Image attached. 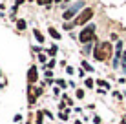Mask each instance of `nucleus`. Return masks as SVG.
<instances>
[{"label":"nucleus","mask_w":126,"mask_h":124,"mask_svg":"<svg viewBox=\"0 0 126 124\" xmlns=\"http://www.w3.org/2000/svg\"><path fill=\"white\" fill-rule=\"evenodd\" d=\"M93 55H95V58L97 60H108V58L111 57V44L110 42H102V44H99L97 46V49L93 51Z\"/></svg>","instance_id":"nucleus-1"},{"label":"nucleus","mask_w":126,"mask_h":124,"mask_svg":"<svg viewBox=\"0 0 126 124\" xmlns=\"http://www.w3.org/2000/svg\"><path fill=\"white\" fill-rule=\"evenodd\" d=\"M93 37H95V26H93V24H90L86 29H82V31H80V35H79L80 42H90Z\"/></svg>","instance_id":"nucleus-2"},{"label":"nucleus","mask_w":126,"mask_h":124,"mask_svg":"<svg viewBox=\"0 0 126 124\" xmlns=\"http://www.w3.org/2000/svg\"><path fill=\"white\" fill-rule=\"evenodd\" d=\"M92 16H93V9H90V7H88V9H84L79 16H77L73 24H86L90 18H92Z\"/></svg>","instance_id":"nucleus-3"},{"label":"nucleus","mask_w":126,"mask_h":124,"mask_svg":"<svg viewBox=\"0 0 126 124\" xmlns=\"http://www.w3.org/2000/svg\"><path fill=\"white\" fill-rule=\"evenodd\" d=\"M80 7H82V2H77V4H75L73 7H69V9H68V11H66V13L62 15V16H64V20H69V18H71V16L75 15L77 11L80 9Z\"/></svg>","instance_id":"nucleus-4"},{"label":"nucleus","mask_w":126,"mask_h":124,"mask_svg":"<svg viewBox=\"0 0 126 124\" xmlns=\"http://www.w3.org/2000/svg\"><path fill=\"white\" fill-rule=\"evenodd\" d=\"M37 79H38V71H37V68H35V66H31V68H29V73H28V80H29V84L37 82Z\"/></svg>","instance_id":"nucleus-5"},{"label":"nucleus","mask_w":126,"mask_h":124,"mask_svg":"<svg viewBox=\"0 0 126 124\" xmlns=\"http://www.w3.org/2000/svg\"><path fill=\"white\" fill-rule=\"evenodd\" d=\"M40 89H35V88H29V104H35V97L40 95Z\"/></svg>","instance_id":"nucleus-6"},{"label":"nucleus","mask_w":126,"mask_h":124,"mask_svg":"<svg viewBox=\"0 0 126 124\" xmlns=\"http://www.w3.org/2000/svg\"><path fill=\"white\" fill-rule=\"evenodd\" d=\"M49 35H51V37H53V38H57V40H59V38H60V33H59V31H55V29H53V28H49Z\"/></svg>","instance_id":"nucleus-7"},{"label":"nucleus","mask_w":126,"mask_h":124,"mask_svg":"<svg viewBox=\"0 0 126 124\" xmlns=\"http://www.w3.org/2000/svg\"><path fill=\"white\" fill-rule=\"evenodd\" d=\"M16 28H18L20 31H22V29H26V22H24V20H18V22H16Z\"/></svg>","instance_id":"nucleus-8"},{"label":"nucleus","mask_w":126,"mask_h":124,"mask_svg":"<svg viewBox=\"0 0 126 124\" xmlns=\"http://www.w3.org/2000/svg\"><path fill=\"white\" fill-rule=\"evenodd\" d=\"M35 38H37V40H38V42H42V40H44V37H42V35H40V33H38V31H37V29H35Z\"/></svg>","instance_id":"nucleus-9"},{"label":"nucleus","mask_w":126,"mask_h":124,"mask_svg":"<svg viewBox=\"0 0 126 124\" xmlns=\"http://www.w3.org/2000/svg\"><path fill=\"white\" fill-rule=\"evenodd\" d=\"M42 115H44L42 111H38V113H37V122H38V124H42Z\"/></svg>","instance_id":"nucleus-10"},{"label":"nucleus","mask_w":126,"mask_h":124,"mask_svg":"<svg viewBox=\"0 0 126 124\" xmlns=\"http://www.w3.org/2000/svg\"><path fill=\"white\" fill-rule=\"evenodd\" d=\"M86 86H88V88H93V79H88V80H86Z\"/></svg>","instance_id":"nucleus-11"},{"label":"nucleus","mask_w":126,"mask_h":124,"mask_svg":"<svg viewBox=\"0 0 126 124\" xmlns=\"http://www.w3.org/2000/svg\"><path fill=\"white\" fill-rule=\"evenodd\" d=\"M82 66H84V68H86V69H88V71H92V66H90L88 62H84V60H82Z\"/></svg>","instance_id":"nucleus-12"},{"label":"nucleus","mask_w":126,"mask_h":124,"mask_svg":"<svg viewBox=\"0 0 126 124\" xmlns=\"http://www.w3.org/2000/svg\"><path fill=\"white\" fill-rule=\"evenodd\" d=\"M77 97L82 99V97H84V91H82V89H77Z\"/></svg>","instance_id":"nucleus-13"},{"label":"nucleus","mask_w":126,"mask_h":124,"mask_svg":"<svg viewBox=\"0 0 126 124\" xmlns=\"http://www.w3.org/2000/svg\"><path fill=\"white\" fill-rule=\"evenodd\" d=\"M93 122H95V124H101V117H97V115H95V117H93Z\"/></svg>","instance_id":"nucleus-14"},{"label":"nucleus","mask_w":126,"mask_h":124,"mask_svg":"<svg viewBox=\"0 0 126 124\" xmlns=\"http://www.w3.org/2000/svg\"><path fill=\"white\" fill-rule=\"evenodd\" d=\"M97 84H99V86H104V88H108V84H106V82H104V80H99V82H97Z\"/></svg>","instance_id":"nucleus-15"},{"label":"nucleus","mask_w":126,"mask_h":124,"mask_svg":"<svg viewBox=\"0 0 126 124\" xmlns=\"http://www.w3.org/2000/svg\"><path fill=\"white\" fill-rule=\"evenodd\" d=\"M60 119H62V121H66V119H68V113L62 111V113H60Z\"/></svg>","instance_id":"nucleus-16"},{"label":"nucleus","mask_w":126,"mask_h":124,"mask_svg":"<svg viewBox=\"0 0 126 124\" xmlns=\"http://www.w3.org/2000/svg\"><path fill=\"white\" fill-rule=\"evenodd\" d=\"M55 53H57V48H55V46H53V48L49 49V55H55Z\"/></svg>","instance_id":"nucleus-17"},{"label":"nucleus","mask_w":126,"mask_h":124,"mask_svg":"<svg viewBox=\"0 0 126 124\" xmlns=\"http://www.w3.org/2000/svg\"><path fill=\"white\" fill-rule=\"evenodd\" d=\"M46 2H47V0H37V4H40V6H44Z\"/></svg>","instance_id":"nucleus-18"},{"label":"nucleus","mask_w":126,"mask_h":124,"mask_svg":"<svg viewBox=\"0 0 126 124\" xmlns=\"http://www.w3.org/2000/svg\"><path fill=\"white\" fill-rule=\"evenodd\" d=\"M24 2V0H16V6H20V4H22Z\"/></svg>","instance_id":"nucleus-19"},{"label":"nucleus","mask_w":126,"mask_h":124,"mask_svg":"<svg viewBox=\"0 0 126 124\" xmlns=\"http://www.w3.org/2000/svg\"><path fill=\"white\" fill-rule=\"evenodd\" d=\"M123 60H124V62H126V53H124V55H123Z\"/></svg>","instance_id":"nucleus-20"},{"label":"nucleus","mask_w":126,"mask_h":124,"mask_svg":"<svg viewBox=\"0 0 126 124\" xmlns=\"http://www.w3.org/2000/svg\"><path fill=\"white\" fill-rule=\"evenodd\" d=\"M55 2H64V0H55Z\"/></svg>","instance_id":"nucleus-21"},{"label":"nucleus","mask_w":126,"mask_h":124,"mask_svg":"<svg viewBox=\"0 0 126 124\" xmlns=\"http://www.w3.org/2000/svg\"><path fill=\"white\" fill-rule=\"evenodd\" d=\"M75 124H80V121H77V122H75Z\"/></svg>","instance_id":"nucleus-22"},{"label":"nucleus","mask_w":126,"mask_h":124,"mask_svg":"<svg viewBox=\"0 0 126 124\" xmlns=\"http://www.w3.org/2000/svg\"><path fill=\"white\" fill-rule=\"evenodd\" d=\"M66 2H69V0H66Z\"/></svg>","instance_id":"nucleus-23"}]
</instances>
